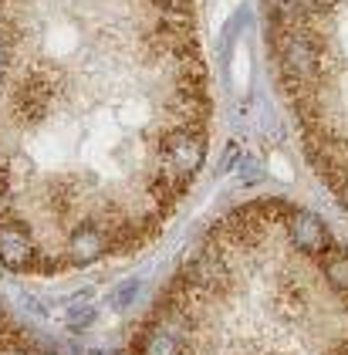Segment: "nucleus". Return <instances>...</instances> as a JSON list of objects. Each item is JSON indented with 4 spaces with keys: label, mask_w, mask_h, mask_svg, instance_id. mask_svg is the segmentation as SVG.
Instances as JSON below:
<instances>
[{
    "label": "nucleus",
    "mask_w": 348,
    "mask_h": 355,
    "mask_svg": "<svg viewBox=\"0 0 348 355\" xmlns=\"http://www.w3.org/2000/svg\"><path fill=\"white\" fill-rule=\"evenodd\" d=\"M264 31L304 156L348 214V0H264Z\"/></svg>",
    "instance_id": "7ed1b4c3"
},
{
    "label": "nucleus",
    "mask_w": 348,
    "mask_h": 355,
    "mask_svg": "<svg viewBox=\"0 0 348 355\" xmlns=\"http://www.w3.org/2000/svg\"><path fill=\"white\" fill-rule=\"evenodd\" d=\"M0 355H54V352L37 335H31L21 322H14L7 308H0Z\"/></svg>",
    "instance_id": "20e7f679"
},
{
    "label": "nucleus",
    "mask_w": 348,
    "mask_h": 355,
    "mask_svg": "<svg viewBox=\"0 0 348 355\" xmlns=\"http://www.w3.org/2000/svg\"><path fill=\"white\" fill-rule=\"evenodd\" d=\"M132 355H348V244L281 196L234 207L162 288Z\"/></svg>",
    "instance_id": "f03ea898"
},
{
    "label": "nucleus",
    "mask_w": 348,
    "mask_h": 355,
    "mask_svg": "<svg viewBox=\"0 0 348 355\" xmlns=\"http://www.w3.org/2000/svg\"><path fill=\"white\" fill-rule=\"evenodd\" d=\"M200 0H0V264L146 247L210 149Z\"/></svg>",
    "instance_id": "f257e3e1"
}]
</instances>
